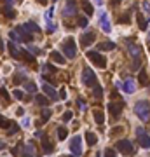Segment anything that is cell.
Returning a JSON list of instances; mask_svg holds the SVG:
<instances>
[{"instance_id":"83f0119b","label":"cell","mask_w":150,"mask_h":157,"mask_svg":"<svg viewBox=\"0 0 150 157\" xmlns=\"http://www.w3.org/2000/svg\"><path fill=\"white\" fill-rule=\"evenodd\" d=\"M21 58L25 61H28V63H35V56H32L28 51H21Z\"/></svg>"},{"instance_id":"bcb514c9","label":"cell","mask_w":150,"mask_h":157,"mask_svg":"<svg viewBox=\"0 0 150 157\" xmlns=\"http://www.w3.org/2000/svg\"><path fill=\"white\" fill-rule=\"evenodd\" d=\"M143 9H145L147 12H150V4L148 2H143Z\"/></svg>"},{"instance_id":"d6a6232c","label":"cell","mask_w":150,"mask_h":157,"mask_svg":"<svg viewBox=\"0 0 150 157\" xmlns=\"http://www.w3.org/2000/svg\"><path fill=\"white\" fill-rule=\"evenodd\" d=\"M51 115H52V112H51V110H47V108H44V110H42V121H44V122L49 121Z\"/></svg>"},{"instance_id":"d590c367","label":"cell","mask_w":150,"mask_h":157,"mask_svg":"<svg viewBox=\"0 0 150 157\" xmlns=\"http://www.w3.org/2000/svg\"><path fill=\"white\" fill-rule=\"evenodd\" d=\"M9 37H11V40H14V42H21V37L18 35L16 32H11V33H9Z\"/></svg>"},{"instance_id":"b9f144b4","label":"cell","mask_w":150,"mask_h":157,"mask_svg":"<svg viewBox=\"0 0 150 157\" xmlns=\"http://www.w3.org/2000/svg\"><path fill=\"white\" fill-rule=\"evenodd\" d=\"M2 96H4V100H7V103H9V93H7L5 87H2Z\"/></svg>"},{"instance_id":"52a82bcc","label":"cell","mask_w":150,"mask_h":157,"mask_svg":"<svg viewBox=\"0 0 150 157\" xmlns=\"http://www.w3.org/2000/svg\"><path fill=\"white\" fill-rule=\"evenodd\" d=\"M136 136H138V142H140V145L143 149H150V136L145 133V129L138 128L136 129Z\"/></svg>"},{"instance_id":"8d00e7d4","label":"cell","mask_w":150,"mask_h":157,"mask_svg":"<svg viewBox=\"0 0 150 157\" xmlns=\"http://www.w3.org/2000/svg\"><path fill=\"white\" fill-rule=\"evenodd\" d=\"M103 154H105V157H115V150L114 149H105Z\"/></svg>"},{"instance_id":"60d3db41","label":"cell","mask_w":150,"mask_h":157,"mask_svg":"<svg viewBox=\"0 0 150 157\" xmlns=\"http://www.w3.org/2000/svg\"><path fill=\"white\" fill-rule=\"evenodd\" d=\"M119 23H129V14H124L119 18Z\"/></svg>"},{"instance_id":"9f6ffc18","label":"cell","mask_w":150,"mask_h":157,"mask_svg":"<svg viewBox=\"0 0 150 157\" xmlns=\"http://www.w3.org/2000/svg\"><path fill=\"white\" fill-rule=\"evenodd\" d=\"M38 2H40V4H45V2H47V0H38Z\"/></svg>"},{"instance_id":"7402d4cb","label":"cell","mask_w":150,"mask_h":157,"mask_svg":"<svg viewBox=\"0 0 150 157\" xmlns=\"http://www.w3.org/2000/svg\"><path fill=\"white\" fill-rule=\"evenodd\" d=\"M35 103L37 105H40V107H47V105H49V98L38 94V96H35Z\"/></svg>"},{"instance_id":"f907efd6","label":"cell","mask_w":150,"mask_h":157,"mask_svg":"<svg viewBox=\"0 0 150 157\" xmlns=\"http://www.w3.org/2000/svg\"><path fill=\"white\" fill-rule=\"evenodd\" d=\"M23 126H25V128H30V119H25V121H23Z\"/></svg>"},{"instance_id":"cb8c5ba5","label":"cell","mask_w":150,"mask_h":157,"mask_svg":"<svg viewBox=\"0 0 150 157\" xmlns=\"http://www.w3.org/2000/svg\"><path fill=\"white\" fill-rule=\"evenodd\" d=\"M138 82H140L142 86H147V84H148V77H147V72L145 70H140V73H138Z\"/></svg>"},{"instance_id":"ba28073f","label":"cell","mask_w":150,"mask_h":157,"mask_svg":"<svg viewBox=\"0 0 150 157\" xmlns=\"http://www.w3.org/2000/svg\"><path fill=\"white\" fill-rule=\"evenodd\" d=\"M77 12V4H75V0H66L65 2V7H63V14L66 18H70Z\"/></svg>"},{"instance_id":"7dc6e473","label":"cell","mask_w":150,"mask_h":157,"mask_svg":"<svg viewBox=\"0 0 150 157\" xmlns=\"http://www.w3.org/2000/svg\"><path fill=\"white\" fill-rule=\"evenodd\" d=\"M45 68H47V70H49V72H52V73H54V72H56V68H54V66H52V65H45Z\"/></svg>"},{"instance_id":"e575fe53","label":"cell","mask_w":150,"mask_h":157,"mask_svg":"<svg viewBox=\"0 0 150 157\" xmlns=\"http://www.w3.org/2000/svg\"><path fill=\"white\" fill-rule=\"evenodd\" d=\"M14 122H11V121H7L5 117H2V129H7V128H11Z\"/></svg>"},{"instance_id":"7c38bea8","label":"cell","mask_w":150,"mask_h":157,"mask_svg":"<svg viewBox=\"0 0 150 157\" xmlns=\"http://www.w3.org/2000/svg\"><path fill=\"white\" fill-rule=\"evenodd\" d=\"M94 38H96V37H94L93 32H86L84 35L80 37V45H82V47H87V45H91V44L94 42Z\"/></svg>"},{"instance_id":"f5cc1de1","label":"cell","mask_w":150,"mask_h":157,"mask_svg":"<svg viewBox=\"0 0 150 157\" xmlns=\"http://www.w3.org/2000/svg\"><path fill=\"white\" fill-rule=\"evenodd\" d=\"M16 114H18V115H23V114H25V110H23V108L19 107V108H18V110H16Z\"/></svg>"},{"instance_id":"4fadbf2b","label":"cell","mask_w":150,"mask_h":157,"mask_svg":"<svg viewBox=\"0 0 150 157\" xmlns=\"http://www.w3.org/2000/svg\"><path fill=\"white\" fill-rule=\"evenodd\" d=\"M107 108L110 110V114H112V117H115V119H117V117L121 115V112H122V105H119V103H115V101H110Z\"/></svg>"},{"instance_id":"4dcf8cb0","label":"cell","mask_w":150,"mask_h":157,"mask_svg":"<svg viewBox=\"0 0 150 157\" xmlns=\"http://www.w3.org/2000/svg\"><path fill=\"white\" fill-rule=\"evenodd\" d=\"M93 94H94V98H98V100H100L101 96H103V89H101V86L96 84V86L93 87Z\"/></svg>"},{"instance_id":"680465c9","label":"cell","mask_w":150,"mask_h":157,"mask_svg":"<svg viewBox=\"0 0 150 157\" xmlns=\"http://www.w3.org/2000/svg\"><path fill=\"white\" fill-rule=\"evenodd\" d=\"M148 38H150V33H148Z\"/></svg>"},{"instance_id":"f1b7e54d","label":"cell","mask_w":150,"mask_h":157,"mask_svg":"<svg viewBox=\"0 0 150 157\" xmlns=\"http://www.w3.org/2000/svg\"><path fill=\"white\" fill-rule=\"evenodd\" d=\"M101 51H112V49H115V44L114 42H103V44H100L98 45Z\"/></svg>"},{"instance_id":"f35d334b","label":"cell","mask_w":150,"mask_h":157,"mask_svg":"<svg viewBox=\"0 0 150 157\" xmlns=\"http://www.w3.org/2000/svg\"><path fill=\"white\" fill-rule=\"evenodd\" d=\"M72 117H73V114H72V112H65V114H63V121L68 122V121H72Z\"/></svg>"},{"instance_id":"6f0895ef","label":"cell","mask_w":150,"mask_h":157,"mask_svg":"<svg viewBox=\"0 0 150 157\" xmlns=\"http://www.w3.org/2000/svg\"><path fill=\"white\" fill-rule=\"evenodd\" d=\"M70 157H75V155H70Z\"/></svg>"},{"instance_id":"f546056e","label":"cell","mask_w":150,"mask_h":157,"mask_svg":"<svg viewBox=\"0 0 150 157\" xmlns=\"http://www.w3.org/2000/svg\"><path fill=\"white\" fill-rule=\"evenodd\" d=\"M21 157H33V145H26Z\"/></svg>"},{"instance_id":"484cf974","label":"cell","mask_w":150,"mask_h":157,"mask_svg":"<svg viewBox=\"0 0 150 157\" xmlns=\"http://www.w3.org/2000/svg\"><path fill=\"white\" fill-rule=\"evenodd\" d=\"M66 136H68V129L65 128V126H59V128H58V138H59V140L63 142Z\"/></svg>"},{"instance_id":"7a4b0ae2","label":"cell","mask_w":150,"mask_h":157,"mask_svg":"<svg viewBox=\"0 0 150 157\" xmlns=\"http://www.w3.org/2000/svg\"><path fill=\"white\" fill-rule=\"evenodd\" d=\"M115 149L119 150L122 155H128V157L136 154L135 147H133V143L129 142V140H119V142L115 143Z\"/></svg>"},{"instance_id":"44dd1931","label":"cell","mask_w":150,"mask_h":157,"mask_svg":"<svg viewBox=\"0 0 150 157\" xmlns=\"http://www.w3.org/2000/svg\"><path fill=\"white\" fill-rule=\"evenodd\" d=\"M25 28L28 30L30 33H33V32H35V33H38V32H40V28H38V25H37V23H33V21L25 23Z\"/></svg>"},{"instance_id":"603a6c76","label":"cell","mask_w":150,"mask_h":157,"mask_svg":"<svg viewBox=\"0 0 150 157\" xmlns=\"http://www.w3.org/2000/svg\"><path fill=\"white\" fill-rule=\"evenodd\" d=\"M86 140H87V143H89V147H94V145H96V142H98L96 135H94V133H91V131H87V133H86Z\"/></svg>"},{"instance_id":"d6986e66","label":"cell","mask_w":150,"mask_h":157,"mask_svg":"<svg viewBox=\"0 0 150 157\" xmlns=\"http://www.w3.org/2000/svg\"><path fill=\"white\" fill-rule=\"evenodd\" d=\"M82 9H84V12H86L87 16H93L94 9H93V5H91L89 0H82Z\"/></svg>"},{"instance_id":"1f68e13d","label":"cell","mask_w":150,"mask_h":157,"mask_svg":"<svg viewBox=\"0 0 150 157\" xmlns=\"http://www.w3.org/2000/svg\"><path fill=\"white\" fill-rule=\"evenodd\" d=\"M25 89H26L28 93H35V91H37V86L33 84V82H25Z\"/></svg>"},{"instance_id":"816d5d0a","label":"cell","mask_w":150,"mask_h":157,"mask_svg":"<svg viewBox=\"0 0 150 157\" xmlns=\"http://www.w3.org/2000/svg\"><path fill=\"white\" fill-rule=\"evenodd\" d=\"M59 98H63V100L66 98V93H65V89H61V91H59Z\"/></svg>"},{"instance_id":"8fae6325","label":"cell","mask_w":150,"mask_h":157,"mask_svg":"<svg viewBox=\"0 0 150 157\" xmlns=\"http://www.w3.org/2000/svg\"><path fill=\"white\" fill-rule=\"evenodd\" d=\"M42 89H44V94H45L47 98H51V100H54V101L59 100V93H56V89H54V87H51L49 84H44Z\"/></svg>"},{"instance_id":"2e32d148","label":"cell","mask_w":150,"mask_h":157,"mask_svg":"<svg viewBox=\"0 0 150 157\" xmlns=\"http://www.w3.org/2000/svg\"><path fill=\"white\" fill-rule=\"evenodd\" d=\"M42 149L45 154H51L52 152V143L49 142V136H42Z\"/></svg>"},{"instance_id":"ac0fdd59","label":"cell","mask_w":150,"mask_h":157,"mask_svg":"<svg viewBox=\"0 0 150 157\" xmlns=\"http://www.w3.org/2000/svg\"><path fill=\"white\" fill-rule=\"evenodd\" d=\"M122 87H124V91H126V93H135V84H133V80H131V78H128V80H124V82H122Z\"/></svg>"},{"instance_id":"5b68a950","label":"cell","mask_w":150,"mask_h":157,"mask_svg":"<svg viewBox=\"0 0 150 157\" xmlns=\"http://www.w3.org/2000/svg\"><path fill=\"white\" fill-rule=\"evenodd\" d=\"M82 82H84V86H87V87L96 86V75H94V72L91 70V68H84V72H82Z\"/></svg>"},{"instance_id":"11a10c76","label":"cell","mask_w":150,"mask_h":157,"mask_svg":"<svg viewBox=\"0 0 150 157\" xmlns=\"http://www.w3.org/2000/svg\"><path fill=\"white\" fill-rule=\"evenodd\" d=\"M94 4H96V5H101V4H103V0H94Z\"/></svg>"},{"instance_id":"ffe728a7","label":"cell","mask_w":150,"mask_h":157,"mask_svg":"<svg viewBox=\"0 0 150 157\" xmlns=\"http://www.w3.org/2000/svg\"><path fill=\"white\" fill-rule=\"evenodd\" d=\"M136 21H138V26H140V30H147V21H145V18H143L142 12H136Z\"/></svg>"},{"instance_id":"9c48e42d","label":"cell","mask_w":150,"mask_h":157,"mask_svg":"<svg viewBox=\"0 0 150 157\" xmlns=\"http://www.w3.org/2000/svg\"><path fill=\"white\" fill-rule=\"evenodd\" d=\"M16 33L21 37V42H26V44H30L32 42V38H33V35L25 28V25H23V26H18V28H16Z\"/></svg>"},{"instance_id":"8992f818","label":"cell","mask_w":150,"mask_h":157,"mask_svg":"<svg viewBox=\"0 0 150 157\" xmlns=\"http://www.w3.org/2000/svg\"><path fill=\"white\" fill-rule=\"evenodd\" d=\"M70 150L75 157L82 155V138H80V136H75V138L70 142Z\"/></svg>"},{"instance_id":"3957f363","label":"cell","mask_w":150,"mask_h":157,"mask_svg":"<svg viewBox=\"0 0 150 157\" xmlns=\"http://www.w3.org/2000/svg\"><path fill=\"white\" fill-rule=\"evenodd\" d=\"M63 54L68 59H73V58L77 56V45H75L73 38H66L63 42Z\"/></svg>"},{"instance_id":"277c9868","label":"cell","mask_w":150,"mask_h":157,"mask_svg":"<svg viewBox=\"0 0 150 157\" xmlns=\"http://www.w3.org/2000/svg\"><path fill=\"white\" fill-rule=\"evenodd\" d=\"M86 56H87V59H89L91 63H94L98 68H105V66H107V59H105V56L100 54V52H96V51H89Z\"/></svg>"},{"instance_id":"9a60e30c","label":"cell","mask_w":150,"mask_h":157,"mask_svg":"<svg viewBox=\"0 0 150 157\" xmlns=\"http://www.w3.org/2000/svg\"><path fill=\"white\" fill-rule=\"evenodd\" d=\"M7 47H9V51H11V56L14 58V59H21V51H18L14 42H7Z\"/></svg>"},{"instance_id":"7bdbcfd3","label":"cell","mask_w":150,"mask_h":157,"mask_svg":"<svg viewBox=\"0 0 150 157\" xmlns=\"http://www.w3.org/2000/svg\"><path fill=\"white\" fill-rule=\"evenodd\" d=\"M21 147H23L21 143H18V145L14 147V152H12V154H14V155H18V154H19V150H21Z\"/></svg>"},{"instance_id":"db71d44e","label":"cell","mask_w":150,"mask_h":157,"mask_svg":"<svg viewBox=\"0 0 150 157\" xmlns=\"http://www.w3.org/2000/svg\"><path fill=\"white\" fill-rule=\"evenodd\" d=\"M77 105H79L80 108H86V105H84V101H82V100H79V101H77Z\"/></svg>"},{"instance_id":"836d02e7","label":"cell","mask_w":150,"mask_h":157,"mask_svg":"<svg viewBox=\"0 0 150 157\" xmlns=\"http://www.w3.org/2000/svg\"><path fill=\"white\" fill-rule=\"evenodd\" d=\"M18 131H19V126H18V124H12V126L9 128V131H7V136H12V135H16Z\"/></svg>"},{"instance_id":"5bb4252c","label":"cell","mask_w":150,"mask_h":157,"mask_svg":"<svg viewBox=\"0 0 150 157\" xmlns=\"http://www.w3.org/2000/svg\"><path fill=\"white\" fill-rule=\"evenodd\" d=\"M128 44H129V52H131V56L135 58V59H138L140 54H142V47H140V45H136V44H131L129 40H128Z\"/></svg>"},{"instance_id":"e0dca14e","label":"cell","mask_w":150,"mask_h":157,"mask_svg":"<svg viewBox=\"0 0 150 157\" xmlns=\"http://www.w3.org/2000/svg\"><path fill=\"white\" fill-rule=\"evenodd\" d=\"M51 58H52V61H56V63H59V65H65V61H66V58H65L63 54H59L58 51H52V52H51Z\"/></svg>"},{"instance_id":"30bf717a","label":"cell","mask_w":150,"mask_h":157,"mask_svg":"<svg viewBox=\"0 0 150 157\" xmlns=\"http://www.w3.org/2000/svg\"><path fill=\"white\" fill-rule=\"evenodd\" d=\"M100 26L105 33H110L112 32V26H110V19H108V14L107 12H101L100 14Z\"/></svg>"},{"instance_id":"d4e9b609","label":"cell","mask_w":150,"mask_h":157,"mask_svg":"<svg viewBox=\"0 0 150 157\" xmlns=\"http://www.w3.org/2000/svg\"><path fill=\"white\" fill-rule=\"evenodd\" d=\"M4 16L9 18V19H12V18H16V11L11 7V5H5V7H4Z\"/></svg>"},{"instance_id":"74e56055","label":"cell","mask_w":150,"mask_h":157,"mask_svg":"<svg viewBox=\"0 0 150 157\" xmlns=\"http://www.w3.org/2000/svg\"><path fill=\"white\" fill-rule=\"evenodd\" d=\"M14 98H16V100H23V98H25V94H23V91H19V89H16V91H14Z\"/></svg>"},{"instance_id":"ab89813d","label":"cell","mask_w":150,"mask_h":157,"mask_svg":"<svg viewBox=\"0 0 150 157\" xmlns=\"http://www.w3.org/2000/svg\"><path fill=\"white\" fill-rule=\"evenodd\" d=\"M79 25L82 26V28H86V26H87V19H86V18H82V16H80V18H79Z\"/></svg>"},{"instance_id":"6da1fadb","label":"cell","mask_w":150,"mask_h":157,"mask_svg":"<svg viewBox=\"0 0 150 157\" xmlns=\"http://www.w3.org/2000/svg\"><path fill=\"white\" fill-rule=\"evenodd\" d=\"M135 114L138 115L142 121H147V119L150 117V103L145 101V100L136 101L135 103Z\"/></svg>"},{"instance_id":"ee69618b","label":"cell","mask_w":150,"mask_h":157,"mask_svg":"<svg viewBox=\"0 0 150 157\" xmlns=\"http://www.w3.org/2000/svg\"><path fill=\"white\" fill-rule=\"evenodd\" d=\"M54 30H56V26H54V25L51 23L49 26H47V33H54Z\"/></svg>"},{"instance_id":"f6af8a7d","label":"cell","mask_w":150,"mask_h":157,"mask_svg":"<svg viewBox=\"0 0 150 157\" xmlns=\"http://www.w3.org/2000/svg\"><path fill=\"white\" fill-rule=\"evenodd\" d=\"M51 18H52V9H49V11L45 12V19H47V21H49Z\"/></svg>"},{"instance_id":"681fc988","label":"cell","mask_w":150,"mask_h":157,"mask_svg":"<svg viewBox=\"0 0 150 157\" xmlns=\"http://www.w3.org/2000/svg\"><path fill=\"white\" fill-rule=\"evenodd\" d=\"M133 66H135V68H133V70H136V68H138V66H140V58H138V59H135V65H133Z\"/></svg>"},{"instance_id":"c3c4849f","label":"cell","mask_w":150,"mask_h":157,"mask_svg":"<svg viewBox=\"0 0 150 157\" xmlns=\"http://www.w3.org/2000/svg\"><path fill=\"white\" fill-rule=\"evenodd\" d=\"M122 131V128H114L112 129V135H117V133H121Z\"/></svg>"},{"instance_id":"4316f807","label":"cell","mask_w":150,"mask_h":157,"mask_svg":"<svg viewBox=\"0 0 150 157\" xmlns=\"http://www.w3.org/2000/svg\"><path fill=\"white\" fill-rule=\"evenodd\" d=\"M94 121H96V124H103V121H105V115H103V112H101V110H94Z\"/></svg>"}]
</instances>
